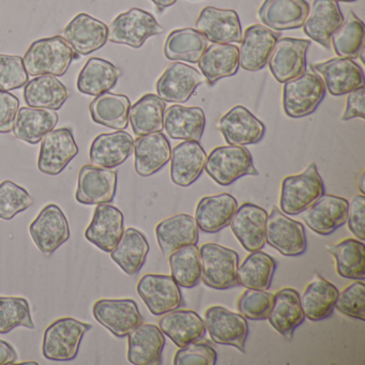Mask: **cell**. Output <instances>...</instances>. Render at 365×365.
<instances>
[{
	"mask_svg": "<svg viewBox=\"0 0 365 365\" xmlns=\"http://www.w3.org/2000/svg\"><path fill=\"white\" fill-rule=\"evenodd\" d=\"M309 11L307 0H264L258 18L271 31H292L303 26Z\"/></svg>",
	"mask_w": 365,
	"mask_h": 365,
	"instance_id": "cell-25",
	"label": "cell"
},
{
	"mask_svg": "<svg viewBox=\"0 0 365 365\" xmlns=\"http://www.w3.org/2000/svg\"><path fill=\"white\" fill-rule=\"evenodd\" d=\"M300 215L301 219L313 232L327 236L347 221L348 202L339 196L322 194Z\"/></svg>",
	"mask_w": 365,
	"mask_h": 365,
	"instance_id": "cell-20",
	"label": "cell"
},
{
	"mask_svg": "<svg viewBox=\"0 0 365 365\" xmlns=\"http://www.w3.org/2000/svg\"><path fill=\"white\" fill-rule=\"evenodd\" d=\"M364 99V86L359 87L356 91L348 93L345 112L341 116V120L347 121L354 118L365 119Z\"/></svg>",
	"mask_w": 365,
	"mask_h": 365,
	"instance_id": "cell-57",
	"label": "cell"
},
{
	"mask_svg": "<svg viewBox=\"0 0 365 365\" xmlns=\"http://www.w3.org/2000/svg\"><path fill=\"white\" fill-rule=\"evenodd\" d=\"M207 155L195 140H185L177 145L170 155V178L179 187L193 185L205 170Z\"/></svg>",
	"mask_w": 365,
	"mask_h": 365,
	"instance_id": "cell-28",
	"label": "cell"
},
{
	"mask_svg": "<svg viewBox=\"0 0 365 365\" xmlns=\"http://www.w3.org/2000/svg\"><path fill=\"white\" fill-rule=\"evenodd\" d=\"M208 46V40L194 29L172 31L164 44V55L170 61L197 63Z\"/></svg>",
	"mask_w": 365,
	"mask_h": 365,
	"instance_id": "cell-44",
	"label": "cell"
},
{
	"mask_svg": "<svg viewBox=\"0 0 365 365\" xmlns=\"http://www.w3.org/2000/svg\"><path fill=\"white\" fill-rule=\"evenodd\" d=\"M123 232V213L113 205L100 204L85 230V237L98 249L110 253L118 245Z\"/></svg>",
	"mask_w": 365,
	"mask_h": 365,
	"instance_id": "cell-22",
	"label": "cell"
},
{
	"mask_svg": "<svg viewBox=\"0 0 365 365\" xmlns=\"http://www.w3.org/2000/svg\"><path fill=\"white\" fill-rule=\"evenodd\" d=\"M134 168L140 176L149 177L163 168L172 155L168 138L162 132L138 136L134 142Z\"/></svg>",
	"mask_w": 365,
	"mask_h": 365,
	"instance_id": "cell-31",
	"label": "cell"
},
{
	"mask_svg": "<svg viewBox=\"0 0 365 365\" xmlns=\"http://www.w3.org/2000/svg\"><path fill=\"white\" fill-rule=\"evenodd\" d=\"M136 290L149 311L155 316L179 309L183 303L180 286L172 275L145 274L138 282Z\"/></svg>",
	"mask_w": 365,
	"mask_h": 365,
	"instance_id": "cell-9",
	"label": "cell"
},
{
	"mask_svg": "<svg viewBox=\"0 0 365 365\" xmlns=\"http://www.w3.org/2000/svg\"><path fill=\"white\" fill-rule=\"evenodd\" d=\"M324 96L326 87L319 74L305 71L298 78L284 83V112L292 118L309 116L315 112Z\"/></svg>",
	"mask_w": 365,
	"mask_h": 365,
	"instance_id": "cell-6",
	"label": "cell"
},
{
	"mask_svg": "<svg viewBox=\"0 0 365 365\" xmlns=\"http://www.w3.org/2000/svg\"><path fill=\"white\" fill-rule=\"evenodd\" d=\"M34 242L42 253H54L70 239V227L63 211L56 204L42 209L29 226Z\"/></svg>",
	"mask_w": 365,
	"mask_h": 365,
	"instance_id": "cell-11",
	"label": "cell"
},
{
	"mask_svg": "<svg viewBox=\"0 0 365 365\" xmlns=\"http://www.w3.org/2000/svg\"><path fill=\"white\" fill-rule=\"evenodd\" d=\"M76 59L80 55L70 44L61 36H54L33 42L23 61L29 76H63Z\"/></svg>",
	"mask_w": 365,
	"mask_h": 365,
	"instance_id": "cell-1",
	"label": "cell"
},
{
	"mask_svg": "<svg viewBox=\"0 0 365 365\" xmlns=\"http://www.w3.org/2000/svg\"><path fill=\"white\" fill-rule=\"evenodd\" d=\"M344 16L335 0H314L303 24V33L329 50L331 36L341 26Z\"/></svg>",
	"mask_w": 365,
	"mask_h": 365,
	"instance_id": "cell-27",
	"label": "cell"
},
{
	"mask_svg": "<svg viewBox=\"0 0 365 365\" xmlns=\"http://www.w3.org/2000/svg\"><path fill=\"white\" fill-rule=\"evenodd\" d=\"M173 279L181 287L193 288L200 281V249L197 245H185L168 256Z\"/></svg>",
	"mask_w": 365,
	"mask_h": 365,
	"instance_id": "cell-48",
	"label": "cell"
},
{
	"mask_svg": "<svg viewBox=\"0 0 365 365\" xmlns=\"http://www.w3.org/2000/svg\"><path fill=\"white\" fill-rule=\"evenodd\" d=\"M204 82L202 73L182 63H173L157 82L158 96L172 103L187 102Z\"/></svg>",
	"mask_w": 365,
	"mask_h": 365,
	"instance_id": "cell-18",
	"label": "cell"
},
{
	"mask_svg": "<svg viewBox=\"0 0 365 365\" xmlns=\"http://www.w3.org/2000/svg\"><path fill=\"white\" fill-rule=\"evenodd\" d=\"M163 125L173 140L200 142L206 127V116L200 108L172 106L164 112Z\"/></svg>",
	"mask_w": 365,
	"mask_h": 365,
	"instance_id": "cell-34",
	"label": "cell"
},
{
	"mask_svg": "<svg viewBox=\"0 0 365 365\" xmlns=\"http://www.w3.org/2000/svg\"><path fill=\"white\" fill-rule=\"evenodd\" d=\"M322 194H324V181L316 164L311 163L301 174L283 179L279 208L285 215H300Z\"/></svg>",
	"mask_w": 365,
	"mask_h": 365,
	"instance_id": "cell-3",
	"label": "cell"
},
{
	"mask_svg": "<svg viewBox=\"0 0 365 365\" xmlns=\"http://www.w3.org/2000/svg\"><path fill=\"white\" fill-rule=\"evenodd\" d=\"M312 70L319 74L324 87L334 97L348 95L364 86V74L358 63L350 58H336L313 63Z\"/></svg>",
	"mask_w": 365,
	"mask_h": 365,
	"instance_id": "cell-15",
	"label": "cell"
},
{
	"mask_svg": "<svg viewBox=\"0 0 365 365\" xmlns=\"http://www.w3.org/2000/svg\"><path fill=\"white\" fill-rule=\"evenodd\" d=\"M339 292L332 283L316 274L300 297L301 307L305 317L313 322L330 317Z\"/></svg>",
	"mask_w": 365,
	"mask_h": 365,
	"instance_id": "cell-38",
	"label": "cell"
},
{
	"mask_svg": "<svg viewBox=\"0 0 365 365\" xmlns=\"http://www.w3.org/2000/svg\"><path fill=\"white\" fill-rule=\"evenodd\" d=\"M281 33L271 31L264 25L255 24L245 31L239 50V66L245 71L264 69Z\"/></svg>",
	"mask_w": 365,
	"mask_h": 365,
	"instance_id": "cell-17",
	"label": "cell"
},
{
	"mask_svg": "<svg viewBox=\"0 0 365 365\" xmlns=\"http://www.w3.org/2000/svg\"><path fill=\"white\" fill-rule=\"evenodd\" d=\"M164 29L155 16L138 8L119 14L108 26V38L113 43L140 48L147 39L163 33Z\"/></svg>",
	"mask_w": 365,
	"mask_h": 365,
	"instance_id": "cell-7",
	"label": "cell"
},
{
	"mask_svg": "<svg viewBox=\"0 0 365 365\" xmlns=\"http://www.w3.org/2000/svg\"><path fill=\"white\" fill-rule=\"evenodd\" d=\"M20 100L9 91L0 89V133H9L14 129Z\"/></svg>",
	"mask_w": 365,
	"mask_h": 365,
	"instance_id": "cell-56",
	"label": "cell"
},
{
	"mask_svg": "<svg viewBox=\"0 0 365 365\" xmlns=\"http://www.w3.org/2000/svg\"><path fill=\"white\" fill-rule=\"evenodd\" d=\"M335 1H339V3H354L356 0H335Z\"/></svg>",
	"mask_w": 365,
	"mask_h": 365,
	"instance_id": "cell-61",
	"label": "cell"
},
{
	"mask_svg": "<svg viewBox=\"0 0 365 365\" xmlns=\"http://www.w3.org/2000/svg\"><path fill=\"white\" fill-rule=\"evenodd\" d=\"M61 37L76 54L87 56L106 46L108 27L89 14H80L65 27Z\"/></svg>",
	"mask_w": 365,
	"mask_h": 365,
	"instance_id": "cell-19",
	"label": "cell"
},
{
	"mask_svg": "<svg viewBox=\"0 0 365 365\" xmlns=\"http://www.w3.org/2000/svg\"><path fill=\"white\" fill-rule=\"evenodd\" d=\"M18 360V352L8 341L0 339V365L14 364Z\"/></svg>",
	"mask_w": 365,
	"mask_h": 365,
	"instance_id": "cell-58",
	"label": "cell"
},
{
	"mask_svg": "<svg viewBox=\"0 0 365 365\" xmlns=\"http://www.w3.org/2000/svg\"><path fill=\"white\" fill-rule=\"evenodd\" d=\"M159 328L179 348L200 341L206 333L204 320L191 309H177L163 314L159 320Z\"/></svg>",
	"mask_w": 365,
	"mask_h": 365,
	"instance_id": "cell-35",
	"label": "cell"
},
{
	"mask_svg": "<svg viewBox=\"0 0 365 365\" xmlns=\"http://www.w3.org/2000/svg\"><path fill=\"white\" fill-rule=\"evenodd\" d=\"M128 360L135 365H159L165 336L159 326L140 324L128 334Z\"/></svg>",
	"mask_w": 365,
	"mask_h": 365,
	"instance_id": "cell-26",
	"label": "cell"
},
{
	"mask_svg": "<svg viewBox=\"0 0 365 365\" xmlns=\"http://www.w3.org/2000/svg\"><path fill=\"white\" fill-rule=\"evenodd\" d=\"M273 294L267 290L247 288L237 300V307L241 315L252 320H264L268 318L272 307Z\"/></svg>",
	"mask_w": 365,
	"mask_h": 365,
	"instance_id": "cell-51",
	"label": "cell"
},
{
	"mask_svg": "<svg viewBox=\"0 0 365 365\" xmlns=\"http://www.w3.org/2000/svg\"><path fill=\"white\" fill-rule=\"evenodd\" d=\"M311 41L279 38L268 59L269 69L279 83L298 78L307 71V53Z\"/></svg>",
	"mask_w": 365,
	"mask_h": 365,
	"instance_id": "cell-12",
	"label": "cell"
},
{
	"mask_svg": "<svg viewBox=\"0 0 365 365\" xmlns=\"http://www.w3.org/2000/svg\"><path fill=\"white\" fill-rule=\"evenodd\" d=\"M217 354L208 341H196L181 347L174 356L175 365H215Z\"/></svg>",
	"mask_w": 365,
	"mask_h": 365,
	"instance_id": "cell-54",
	"label": "cell"
},
{
	"mask_svg": "<svg viewBox=\"0 0 365 365\" xmlns=\"http://www.w3.org/2000/svg\"><path fill=\"white\" fill-rule=\"evenodd\" d=\"M197 63L208 84L215 85L238 72L239 48L230 43H212L207 46Z\"/></svg>",
	"mask_w": 365,
	"mask_h": 365,
	"instance_id": "cell-36",
	"label": "cell"
},
{
	"mask_svg": "<svg viewBox=\"0 0 365 365\" xmlns=\"http://www.w3.org/2000/svg\"><path fill=\"white\" fill-rule=\"evenodd\" d=\"M200 268L205 285L225 290L238 285L239 255L234 250L217 243H205L200 249Z\"/></svg>",
	"mask_w": 365,
	"mask_h": 365,
	"instance_id": "cell-5",
	"label": "cell"
},
{
	"mask_svg": "<svg viewBox=\"0 0 365 365\" xmlns=\"http://www.w3.org/2000/svg\"><path fill=\"white\" fill-rule=\"evenodd\" d=\"M205 326L215 343L230 345L245 351L249 324L245 316L221 305L210 307L205 312Z\"/></svg>",
	"mask_w": 365,
	"mask_h": 365,
	"instance_id": "cell-10",
	"label": "cell"
},
{
	"mask_svg": "<svg viewBox=\"0 0 365 365\" xmlns=\"http://www.w3.org/2000/svg\"><path fill=\"white\" fill-rule=\"evenodd\" d=\"M365 172L363 170L362 173H361L360 176H359L358 178V182H356V185H358L359 190H360L361 193L364 195L365 193Z\"/></svg>",
	"mask_w": 365,
	"mask_h": 365,
	"instance_id": "cell-60",
	"label": "cell"
},
{
	"mask_svg": "<svg viewBox=\"0 0 365 365\" xmlns=\"http://www.w3.org/2000/svg\"><path fill=\"white\" fill-rule=\"evenodd\" d=\"M150 1H153L157 6L160 11L166 9V8L172 7L177 3V0H150Z\"/></svg>",
	"mask_w": 365,
	"mask_h": 365,
	"instance_id": "cell-59",
	"label": "cell"
},
{
	"mask_svg": "<svg viewBox=\"0 0 365 365\" xmlns=\"http://www.w3.org/2000/svg\"><path fill=\"white\" fill-rule=\"evenodd\" d=\"M277 262L264 252H251L238 267V284L249 289L268 290L272 284Z\"/></svg>",
	"mask_w": 365,
	"mask_h": 365,
	"instance_id": "cell-46",
	"label": "cell"
},
{
	"mask_svg": "<svg viewBox=\"0 0 365 365\" xmlns=\"http://www.w3.org/2000/svg\"><path fill=\"white\" fill-rule=\"evenodd\" d=\"M16 327L36 328L29 301L22 297H0V334H7Z\"/></svg>",
	"mask_w": 365,
	"mask_h": 365,
	"instance_id": "cell-49",
	"label": "cell"
},
{
	"mask_svg": "<svg viewBox=\"0 0 365 365\" xmlns=\"http://www.w3.org/2000/svg\"><path fill=\"white\" fill-rule=\"evenodd\" d=\"M131 102L125 95L104 93L89 104L91 118L98 125L115 130H125L129 125Z\"/></svg>",
	"mask_w": 365,
	"mask_h": 365,
	"instance_id": "cell-40",
	"label": "cell"
},
{
	"mask_svg": "<svg viewBox=\"0 0 365 365\" xmlns=\"http://www.w3.org/2000/svg\"><path fill=\"white\" fill-rule=\"evenodd\" d=\"M22 364H38L37 362H23Z\"/></svg>",
	"mask_w": 365,
	"mask_h": 365,
	"instance_id": "cell-62",
	"label": "cell"
},
{
	"mask_svg": "<svg viewBox=\"0 0 365 365\" xmlns=\"http://www.w3.org/2000/svg\"><path fill=\"white\" fill-rule=\"evenodd\" d=\"M237 209L238 202L230 194L205 196L196 207V224L202 232L215 234L230 225Z\"/></svg>",
	"mask_w": 365,
	"mask_h": 365,
	"instance_id": "cell-33",
	"label": "cell"
},
{
	"mask_svg": "<svg viewBox=\"0 0 365 365\" xmlns=\"http://www.w3.org/2000/svg\"><path fill=\"white\" fill-rule=\"evenodd\" d=\"M300 294L294 288L285 287L273 294L272 307L267 319L285 339H292L294 330L304 322Z\"/></svg>",
	"mask_w": 365,
	"mask_h": 365,
	"instance_id": "cell-32",
	"label": "cell"
},
{
	"mask_svg": "<svg viewBox=\"0 0 365 365\" xmlns=\"http://www.w3.org/2000/svg\"><path fill=\"white\" fill-rule=\"evenodd\" d=\"M93 324L72 317H63L46 328L42 343V354L46 360L66 362L78 356L81 341Z\"/></svg>",
	"mask_w": 365,
	"mask_h": 365,
	"instance_id": "cell-2",
	"label": "cell"
},
{
	"mask_svg": "<svg viewBox=\"0 0 365 365\" xmlns=\"http://www.w3.org/2000/svg\"><path fill=\"white\" fill-rule=\"evenodd\" d=\"M68 98L67 87L53 76H36L24 89L25 102L29 108L58 110Z\"/></svg>",
	"mask_w": 365,
	"mask_h": 365,
	"instance_id": "cell-42",
	"label": "cell"
},
{
	"mask_svg": "<svg viewBox=\"0 0 365 365\" xmlns=\"http://www.w3.org/2000/svg\"><path fill=\"white\" fill-rule=\"evenodd\" d=\"M219 129L228 145L247 146L259 143L266 133L264 123L242 106L232 108L220 119Z\"/></svg>",
	"mask_w": 365,
	"mask_h": 365,
	"instance_id": "cell-23",
	"label": "cell"
},
{
	"mask_svg": "<svg viewBox=\"0 0 365 365\" xmlns=\"http://www.w3.org/2000/svg\"><path fill=\"white\" fill-rule=\"evenodd\" d=\"M117 191V173L96 165H84L78 174L76 198L82 205L110 204Z\"/></svg>",
	"mask_w": 365,
	"mask_h": 365,
	"instance_id": "cell-16",
	"label": "cell"
},
{
	"mask_svg": "<svg viewBox=\"0 0 365 365\" xmlns=\"http://www.w3.org/2000/svg\"><path fill=\"white\" fill-rule=\"evenodd\" d=\"M58 119L56 110L22 108L16 114L12 132L19 140L36 145L55 129Z\"/></svg>",
	"mask_w": 365,
	"mask_h": 365,
	"instance_id": "cell-37",
	"label": "cell"
},
{
	"mask_svg": "<svg viewBox=\"0 0 365 365\" xmlns=\"http://www.w3.org/2000/svg\"><path fill=\"white\" fill-rule=\"evenodd\" d=\"M348 228L359 240L365 239V197L363 194L354 195L348 202Z\"/></svg>",
	"mask_w": 365,
	"mask_h": 365,
	"instance_id": "cell-55",
	"label": "cell"
},
{
	"mask_svg": "<svg viewBox=\"0 0 365 365\" xmlns=\"http://www.w3.org/2000/svg\"><path fill=\"white\" fill-rule=\"evenodd\" d=\"M326 249L334 257L335 268L341 277L364 279L365 245L362 241L344 239L334 245H326Z\"/></svg>",
	"mask_w": 365,
	"mask_h": 365,
	"instance_id": "cell-45",
	"label": "cell"
},
{
	"mask_svg": "<svg viewBox=\"0 0 365 365\" xmlns=\"http://www.w3.org/2000/svg\"><path fill=\"white\" fill-rule=\"evenodd\" d=\"M21 56L0 54V89L5 91L22 88L29 78Z\"/></svg>",
	"mask_w": 365,
	"mask_h": 365,
	"instance_id": "cell-53",
	"label": "cell"
},
{
	"mask_svg": "<svg viewBox=\"0 0 365 365\" xmlns=\"http://www.w3.org/2000/svg\"><path fill=\"white\" fill-rule=\"evenodd\" d=\"M38 168L43 174L56 176L78 155V147L68 128L52 130L41 140Z\"/></svg>",
	"mask_w": 365,
	"mask_h": 365,
	"instance_id": "cell-14",
	"label": "cell"
},
{
	"mask_svg": "<svg viewBox=\"0 0 365 365\" xmlns=\"http://www.w3.org/2000/svg\"><path fill=\"white\" fill-rule=\"evenodd\" d=\"M266 242L284 256L296 257L307 251V235L302 224L273 207L266 224Z\"/></svg>",
	"mask_w": 365,
	"mask_h": 365,
	"instance_id": "cell-8",
	"label": "cell"
},
{
	"mask_svg": "<svg viewBox=\"0 0 365 365\" xmlns=\"http://www.w3.org/2000/svg\"><path fill=\"white\" fill-rule=\"evenodd\" d=\"M364 23L349 11L341 26L331 36V43L335 54L341 58H358L364 48Z\"/></svg>",
	"mask_w": 365,
	"mask_h": 365,
	"instance_id": "cell-47",
	"label": "cell"
},
{
	"mask_svg": "<svg viewBox=\"0 0 365 365\" xmlns=\"http://www.w3.org/2000/svg\"><path fill=\"white\" fill-rule=\"evenodd\" d=\"M165 101L158 95L143 96L130 108L129 121L136 136L161 132L164 129L163 116Z\"/></svg>",
	"mask_w": 365,
	"mask_h": 365,
	"instance_id": "cell-43",
	"label": "cell"
},
{
	"mask_svg": "<svg viewBox=\"0 0 365 365\" xmlns=\"http://www.w3.org/2000/svg\"><path fill=\"white\" fill-rule=\"evenodd\" d=\"M121 71L108 61L91 58L78 74L76 87L84 95L97 96L114 88L120 78Z\"/></svg>",
	"mask_w": 365,
	"mask_h": 365,
	"instance_id": "cell-41",
	"label": "cell"
},
{
	"mask_svg": "<svg viewBox=\"0 0 365 365\" xmlns=\"http://www.w3.org/2000/svg\"><path fill=\"white\" fill-rule=\"evenodd\" d=\"M133 149V138L123 130L100 134L91 143L89 159L93 165L113 170L125 163Z\"/></svg>",
	"mask_w": 365,
	"mask_h": 365,
	"instance_id": "cell-29",
	"label": "cell"
},
{
	"mask_svg": "<svg viewBox=\"0 0 365 365\" xmlns=\"http://www.w3.org/2000/svg\"><path fill=\"white\" fill-rule=\"evenodd\" d=\"M195 27L212 43H239L242 40L240 20L234 10L206 7L200 12Z\"/></svg>",
	"mask_w": 365,
	"mask_h": 365,
	"instance_id": "cell-24",
	"label": "cell"
},
{
	"mask_svg": "<svg viewBox=\"0 0 365 365\" xmlns=\"http://www.w3.org/2000/svg\"><path fill=\"white\" fill-rule=\"evenodd\" d=\"M93 317L115 336L125 337L143 324V316L133 299H100L93 304Z\"/></svg>",
	"mask_w": 365,
	"mask_h": 365,
	"instance_id": "cell-13",
	"label": "cell"
},
{
	"mask_svg": "<svg viewBox=\"0 0 365 365\" xmlns=\"http://www.w3.org/2000/svg\"><path fill=\"white\" fill-rule=\"evenodd\" d=\"M268 213L257 205H241L230 225L235 237L247 251H259L266 245V224Z\"/></svg>",
	"mask_w": 365,
	"mask_h": 365,
	"instance_id": "cell-21",
	"label": "cell"
},
{
	"mask_svg": "<svg viewBox=\"0 0 365 365\" xmlns=\"http://www.w3.org/2000/svg\"><path fill=\"white\" fill-rule=\"evenodd\" d=\"M335 309L341 313L345 314L348 317L356 319H365V285L361 279L344 288L339 292Z\"/></svg>",
	"mask_w": 365,
	"mask_h": 365,
	"instance_id": "cell-52",
	"label": "cell"
},
{
	"mask_svg": "<svg viewBox=\"0 0 365 365\" xmlns=\"http://www.w3.org/2000/svg\"><path fill=\"white\" fill-rule=\"evenodd\" d=\"M198 230L193 217L178 213L160 222L155 227V236L162 253L168 257L173 252L185 245H197Z\"/></svg>",
	"mask_w": 365,
	"mask_h": 365,
	"instance_id": "cell-30",
	"label": "cell"
},
{
	"mask_svg": "<svg viewBox=\"0 0 365 365\" xmlns=\"http://www.w3.org/2000/svg\"><path fill=\"white\" fill-rule=\"evenodd\" d=\"M149 249L145 235L136 228L130 227L123 232L118 245L110 252V258L123 272L135 275L144 266Z\"/></svg>",
	"mask_w": 365,
	"mask_h": 365,
	"instance_id": "cell-39",
	"label": "cell"
},
{
	"mask_svg": "<svg viewBox=\"0 0 365 365\" xmlns=\"http://www.w3.org/2000/svg\"><path fill=\"white\" fill-rule=\"evenodd\" d=\"M33 204V197L24 187L11 180L0 183V219L10 221Z\"/></svg>",
	"mask_w": 365,
	"mask_h": 365,
	"instance_id": "cell-50",
	"label": "cell"
},
{
	"mask_svg": "<svg viewBox=\"0 0 365 365\" xmlns=\"http://www.w3.org/2000/svg\"><path fill=\"white\" fill-rule=\"evenodd\" d=\"M207 174L217 185H232L245 176H258L251 153L245 147L227 145L211 151L205 164Z\"/></svg>",
	"mask_w": 365,
	"mask_h": 365,
	"instance_id": "cell-4",
	"label": "cell"
}]
</instances>
